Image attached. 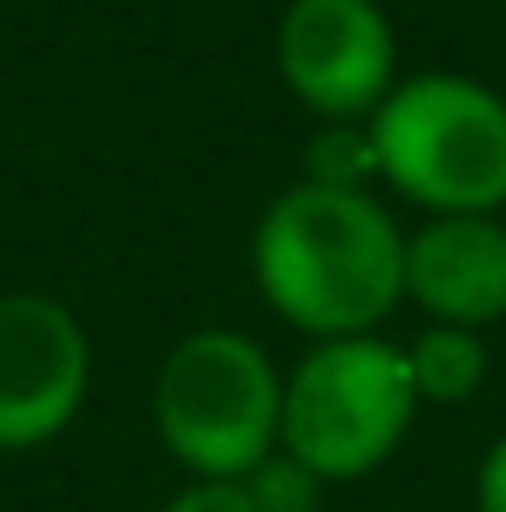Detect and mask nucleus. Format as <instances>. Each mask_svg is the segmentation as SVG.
Listing matches in <instances>:
<instances>
[{"label":"nucleus","instance_id":"1","mask_svg":"<svg viewBox=\"0 0 506 512\" xmlns=\"http://www.w3.org/2000/svg\"><path fill=\"white\" fill-rule=\"evenodd\" d=\"M251 268L268 310L310 340L376 334L405 304V233L346 185H286L256 221Z\"/></svg>","mask_w":506,"mask_h":512},{"label":"nucleus","instance_id":"2","mask_svg":"<svg viewBox=\"0 0 506 512\" xmlns=\"http://www.w3.org/2000/svg\"><path fill=\"white\" fill-rule=\"evenodd\" d=\"M376 173L429 215L506 203V90L465 72H411L370 114Z\"/></svg>","mask_w":506,"mask_h":512},{"label":"nucleus","instance_id":"3","mask_svg":"<svg viewBox=\"0 0 506 512\" xmlns=\"http://www.w3.org/2000/svg\"><path fill=\"white\" fill-rule=\"evenodd\" d=\"M417 405L405 346L381 334L316 340L280 393V447L322 483H352L399 453Z\"/></svg>","mask_w":506,"mask_h":512},{"label":"nucleus","instance_id":"4","mask_svg":"<svg viewBox=\"0 0 506 512\" xmlns=\"http://www.w3.org/2000/svg\"><path fill=\"white\" fill-rule=\"evenodd\" d=\"M286 376L239 328L185 334L155 376V435L191 477H245L280 447Z\"/></svg>","mask_w":506,"mask_h":512},{"label":"nucleus","instance_id":"5","mask_svg":"<svg viewBox=\"0 0 506 512\" xmlns=\"http://www.w3.org/2000/svg\"><path fill=\"white\" fill-rule=\"evenodd\" d=\"M286 90L328 126L370 120L399 84V42L376 0H292L274 30Z\"/></svg>","mask_w":506,"mask_h":512},{"label":"nucleus","instance_id":"6","mask_svg":"<svg viewBox=\"0 0 506 512\" xmlns=\"http://www.w3.org/2000/svg\"><path fill=\"white\" fill-rule=\"evenodd\" d=\"M90 393V334L48 292L0 298V453H30L72 429Z\"/></svg>","mask_w":506,"mask_h":512},{"label":"nucleus","instance_id":"7","mask_svg":"<svg viewBox=\"0 0 506 512\" xmlns=\"http://www.w3.org/2000/svg\"><path fill=\"white\" fill-rule=\"evenodd\" d=\"M405 298L429 322L489 328L506 316V227L495 215H429L405 233Z\"/></svg>","mask_w":506,"mask_h":512},{"label":"nucleus","instance_id":"8","mask_svg":"<svg viewBox=\"0 0 506 512\" xmlns=\"http://www.w3.org/2000/svg\"><path fill=\"white\" fill-rule=\"evenodd\" d=\"M411 387L423 405H465L477 387L489 382V346L477 328H453V322H429L411 346Z\"/></svg>","mask_w":506,"mask_h":512},{"label":"nucleus","instance_id":"9","mask_svg":"<svg viewBox=\"0 0 506 512\" xmlns=\"http://www.w3.org/2000/svg\"><path fill=\"white\" fill-rule=\"evenodd\" d=\"M245 495H251L256 512H322V477L304 465V459H292L286 447H274L262 465H251L245 477Z\"/></svg>","mask_w":506,"mask_h":512},{"label":"nucleus","instance_id":"10","mask_svg":"<svg viewBox=\"0 0 506 512\" xmlns=\"http://www.w3.org/2000/svg\"><path fill=\"white\" fill-rule=\"evenodd\" d=\"M304 167H310L304 179H316V185H346V191H364V179H381L376 173V143H370V120H364V126H358V120L328 126L310 143Z\"/></svg>","mask_w":506,"mask_h":512},{"label":"nucleus","instance_id":"11","mask_svg":"<svg viewBox=\"0 0 506 512\" xmlns=\"http://www.w3.org/2000/svg\"><path fill=\"white\" fill-rule=\"evenodd\" d=\"M161 512H256L239 477H191Z\"/></svg>","mask_w":506,"mask_h":512},{"label":"nucleus","instance_id":"12","mask_svg":"<svg viewBox=\"0 0 506 512\" xmlns=\"http://www.w3.org/2000/svg\"><path fill=\"white\" fill-rule=\"evenodd\" d=\"M477 512H506V435L477 465Z\"/></svg>","mask_w":506,"mask_h":512}]
</instances>
